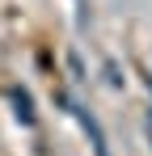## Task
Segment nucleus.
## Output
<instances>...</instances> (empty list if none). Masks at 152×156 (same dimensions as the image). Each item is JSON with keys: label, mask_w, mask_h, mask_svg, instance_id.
<instances>
[{"label": "nucleus", "mask_w": 152, "mask_h": 156, "mask_svg": "<svg viewBox=\"0 0 152 156\" xmlns=\"http://www.w3.org/2000/svg\"><path fill=\"white\" fill-rule=\"evenodd\" d=\"M80 122H85L89 139H93V152H97V156H110V152H106V139H101V127L93 122V118H89V114H80Z\"/></svg>", "instance_id": "nucleus-1"}]
</instances>
